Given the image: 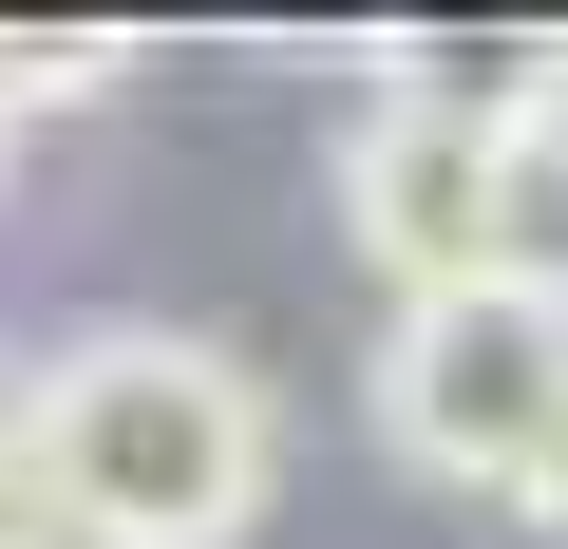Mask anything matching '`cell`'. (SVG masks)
Listing matches in <instances>:
<instances>
[{
	"mask_svg": "<svg viewBox=\"0 0 568 549\" xmlns=\"http://www.w3.org/2000/svg\"><path fill=\"white\" fill-rule=\"evenodd\" d=\"M530 77H549V95H568V58H530Z\"/></svg>",
	"mask_w": 568,
	"mask_h": 549,
	"instance_id": "8992f818",
	"label": "cell"
},
{
	"mask_svg": "<svg viewBox=\"0 0 568 549\" xmlns=\"http://www.w3.org/2000/svg\"><path fill=\"white\" fill-rule=\"evenodd\" d=\"M342 246L379 265L398 304H455V285H511V152H493V95L474 77H398L342 114Z\"/></svg>",
	"mask_w": 568,
	"mask_h": 549,
	"instance_id": "3957f363",
	"label": "cell"
},
{
	"mask_svg": "<svg viewBox=\"0 0 568 549\" xmlns=\"http://www.w3.org/2000/svg\"><path fill=\"white\" fill-rule=\"evenodd\" d=\"M20 455L58 549H246L284 492V398L190 323H95L20 379Z\"/></svg>",
	"mask_w": 568,
	"mask_h": 549,
	"instance_id": "6da1fadb",
	"label": "cell"
},
{
	"mask_svg": "<svg viewBox=\"0 0 568 549\" xmlns=\"http://www.w3.org/2000/svg\"><path fill=\"white\" fill-rule=\"evenodd\" d=\"M0 549H58V511H39V455H20V379H0Z\"/></svg>",
	"mask_w": 568,
	"mask_h": 549,
	"instance_id": "5b68a950",
	"label": "cell"
},
{
	"mask_svg": "<svg viewBox=\"0 0 568 549\" xmlns=\"http://www.w3.org/2000/svg\"><path fill=\"white\" fill-rule=\"evenodd\" d=\"M379 436L436 492L568 511V304L549 285H455L379 323Z\"/></svg>",
	"mask_w": 568,
	"mask_h": 549,
	"instance_id": "7a4b0ae2",
	"label": "cell"
},
{
	"mask_svg": "<svg viewBox=\"0 0 568 549\" xmlns=\"http://www.w3.org/2000/svg\"><path fill=\"white\" fill-rule=\"evenodd\" d=\"M77 95H114V58H77V39H58V58H20V39H0V171H20V133H39V114H77Z\"/></svg>",
	"mask_w": 568,
	"mask_h": 549,
	"instance_id": "277c9868",
	"label": "cell"
}]
</instances>
